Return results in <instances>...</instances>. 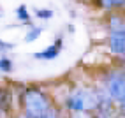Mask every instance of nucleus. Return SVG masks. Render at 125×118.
Listing matches in <instances>:
<instances>
[{
	"mask_svg": "<svg viewBox=\"0 0 125 118\" xmlns=\"http://www.w3.org/2000/svg\"><path fill=\"white\" fill-rule=\"evenodd\" d=\"M102 5L104 7H111V5H115V0H102Z\"/></svg>",
	"mask_w": 125,
	"mask_h": 118,
	"instance_id": "f8f14e48",
	"label": "nucleus"
},
{
	"mask_svg": "<svg viewBox=\"0 0 125 118\" xmlns=\"http://www.w3.org/2000/svg\"><path fill=\"white\" fill-rule=\"evenodd\" d=\"M0 69H2V71H9L11 69V64H9L7 58H2V60H0Z\"/></svg>",
	"mask_w": 125,
	"mask_h": 118,
	"instance_id": "0eeeda50",
	"label": "nucleus"
},
{
	"mask_svg": "<svg viewBox=\"0 0 125 118\" xmlns=\"http://www.w3.org/2000/svg\"><path fill=\"white\" fill-rule=\"evenodd\" d=\"M115 4H125V0H115Z\"/></svg>",
	"mask_w": 125,
	"mask_h": 118,
	"instance_id": "ddd939ff",
	"label": "nucleus"
},
{
	"mask_svg": "<svg viewBox=\"0 0 125 118\" xmlns=\"http://www.w3.org/2000/svg\"><path fill=\"white\" fill-rule=\"evenodd\" d=\"M111 49L115 53H125V27H120L116 20H113Z\"/></svg>",
	"mask_w": 125,
	"mask_h": 118,
	"instance_id": "7ed1b4c3",
	"label": "nucleus"
},
{
	"mask_svg": "<svg viewBox=\"0 0 125 118\" xmlns=\"http://www.w3.org/2000/svg\"><path fill=\"white\" fill-rule=\"evenodd\" d=\"M0 107H2V111H7L11 107V94L5 88H0Z\"/></svg>",
	"mask_w": 125,
	"mask_h": 118,
	"instance_id": "39448f33",
	"label": "nucleus"
},
{
	"mask_svg": "<svg viewBox=\"0 0 125 118\" xmlns=\"http://www.w3.org/2000/svg\"><path fill=\"white\" fill-rule=\"evenodd\" d=\"M27 118H30V116H27Z\"/></svg>",
	"mask_w": 125,
	"mask_h": 118,
	"instance_id": "2eb2a0df",
	"label": "nucleus"
},
{
	"mask_svg": "<svg viewBox=\"0 0 125 118\" xmlns=\"http://www.w3.org/2000/svg\"><path fill=\"white\" fill-rule=\"evenodd\" d=\"M18 14H20L21 20H28V14H27V11H25V7H20V9H18Z\"/></svg>",
	"mask_w": 125,
	"mask_h": 118,
	"instance_id": "1a4fd4ad",
	"label": "nucleus"
},
{
	"mask_svg": "<svg viewBox=\"0 0 125 118\" xmlns=\"http://www.w3.org/2000/svg\"><path fill=\"white\" fill-rule=\"evenodd\" d=\"M39 33H41V30L39 28H35V30H32V33H28V35H27V41H34L37 35H39Z\"/></svg>",
	"mask_w": 125,
	"mask_h": 118,
	"instance_id": "6e6552de",
	"label": "nucleus"
},
{
	"mask_svg": "<svg viewBox=\"0 0 125 118\" xmlns=\"http://www.w3.org/2000/svg\"><path fill=\"white\" fill-rule=\"evenodd\" d=\"M25 106L30 118H42L44 113L48 111V102L42 94H39L37 90H28L25 95Z\"/></svg>",
	"mask_w": 125,
	"mask_h": 118,
	"instance_id": "f257e3e1",
	"label": "nucleus"
},
{
	"mask_svg": "<svg viewBox=\"0 0 125 118\" xmlns=\"http://www.w3.org/2000/svg\"><path fill=\"white\" fill-rule=\"evenodd\" d=\"M37 16H41V18H49L51 11H37Z\"/></svg>",
	"mask_w": 125,
	"mask_h": 118,
	"instance_id": "9b49d317",
	"label": "nucleus"
},
{
	"mask_svg": "<svg viewBox=\"0 0 125 118\" xmlns=\"http://www.w3.org/2000/svg\"><path fill=\"white\" fill-rule=\"evenodd\" d=\"M79 118H81V116H79Z\"/></svg>",
	"mask_w": 125,
	"mask_h": 118,
	"instance_id": "dca6fc26",
	"label": "nucleus"
},
{
	"mask_svg": "<svg viewBox=\"0 0 125 118\" xmlns=\"http://www.w3.org/2000/svg\"><path fill=\"white\" fill-rule=\"evenodd\" d=\"M123 106H125V100H123Z\"/></svg>",
	"mask_w": 125,
	"mask_h": 118,
	"instance_id": "4468645a",
	"label": "nucleus"
},
{
	"mask_svg": "<svg viewBox=\"0 0 125 118\" xmlns=\"http://www.w3.org/2000/svg\"><path fill=\"white\" fill-rule=\"evenodd\" d=\"M109 92L115 99L125 100V79L123 78H113L109 81Z\"/></svg>",
	"mask_w": 125,
	"mask_h": 118,
	"instance_id": "20e7f679",
	"label": "nucleus"
},
{
	"mask_svg": "<svg viewBox=\"0 0 125 118\" xmlns=\"http://www.w3.org/2000/svg\"><path fill=\"white\" fill-rule=\"evenodd\" d=\"M42 118H58V116H56V113L53 111V109H48V111L44 113V116H42Z\"/></svg>",
	"mask_w": 125,
	"mask_h": 118,
	"instance_id": "9d476101",
	"label": "nucleus"
},
{
	"mask_svg": "<svg viewBox=\"0 0 125 118\" xmlns=\"http://www.w3.org/2000/svg\"><path fill=\"white\" fill-rule=\"evenodd\" d=\"M97 104V99L88 94V92H78L76 95H72L69 99V106L76 111H81V109H90Z\"/></svg>",
	"mask_w": 125,
	"mask_h": 118,
	"instance_id": "f03ea898",
	"label": "nucleus"
},
{
	"mask_svg": "<svg viewBox=\"0 0 125 118\" xmlns=\"http://www.w3.org/2000/svg\"><path fill=\"white\" fill-rule=\"evenodd\" d=\"M58 49H60V41L55 44V46H51L49 49H46V51H42V53H37L35 56L37 58H55L56 55H58Z\"/></svg>",
	"mask_w": 125,
	"mask_h": 118,
	"instance_id": "423d86ee",
	"label": "nucleus"
}]
</instances>
